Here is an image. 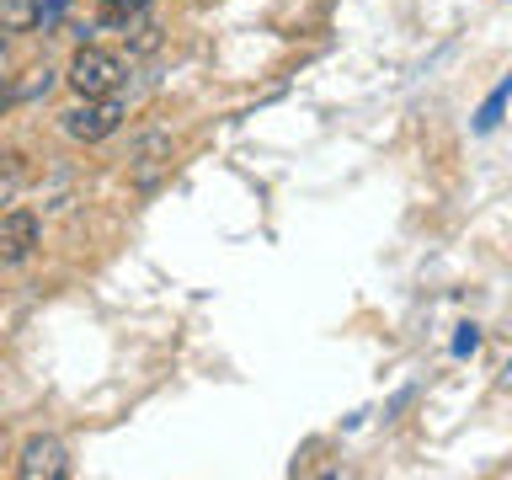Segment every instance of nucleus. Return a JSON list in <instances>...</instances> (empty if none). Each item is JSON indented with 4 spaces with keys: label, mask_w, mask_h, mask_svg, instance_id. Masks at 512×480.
Instances as JSON below:
<instances>
[{
    "label": "nucleus",
    "mask_w": 512,
    "mask_h": 480,
    "mask_svg": "<svg viewBox=\"0 0 512 480\" xmlns=\"http://www.w3.org/2000/svg\"><path fill=\"white\" fill-rule=\"evenodd\" d=\"M70 86L80 96H118L123 86V59L107 54V48H80L70 59Z\"/></svg>",
    "instance_id": "nucleus-1"
},
{
    "label": "nucleus",
    "mask_w": 512,
    "mask_h": 480,
    "mask_svg": "<svg viewBox=\"0 0 512 480\" xmlns=\"http://www.w3.org/2000/svg\"><path fill=\"white\" fill-rule=\"evenodd\" d=\"M123 123V102L118 96H86L80 107L64 112V134L80 139V144H96V139H107L112 128Z\"/></svg>",
    "instance_id": "nucleus-2"
},
{
    "label": "nucleus",
    "mask_w": 512,
    "mask_h": 480,
    "mask_svg": "<svg viewBox=\"0 0 512 480\" xmlns=\"http://www.w3.org/2000/svg\"><path fill=\"white\" fill-rule=\"evenodd\" d=\"M16 475L27 480H64L70 475V448H64L59 438H27L22 443V459H16Z\"/></svg>",
    "instance_id": "nucleus-3"
},
{
    "label": "nucleus",
    "mask_w": 512,
    "mask_h": 480,
    "mask_svg": "<svg viewBox=\"0 0 512 480\" xmlns=\"http://www.w3.org/2000/svg\"><path fill=\"white\" fill-rule=\"evenodd\" d=\"M32 251H38V214H27V208L0 214V267L27 262Z\"/></svg>",
    "instance_id": "nucleus-4"
},
{
    "label": "nucleus",
    "mask_w": 512,
    "mask_h": 480,
    "mask_svg": "<svg viewBox=\"0 0 512 480\" xmlns=\"http://www.w3.org/2000/svg\"><path fill=\"white\" fill-rule=\"evenodd\" d=\"M43 22V0H0V27L6 32H27Z\"/></svg>",
    "instance_id": "nucleus-5"
},
{
    "label": "nucleus",
    "mask_w": 512,
    "mask_h": 480,
    "mask_svg": "<svg viewBox=\"0 0 512 480\" xmlns=\"http://www.w3.org/2000/svg\"><path fill=\"white\" fill-rule=\"evenodd\" d=\"M507 96H512V80H502L491 96H486V107L475 112V134H491L496 123H502V112H507Z\"/></svg>",
    "instance_id": "nucleus-6"
},
{
    "label": "nucleus",
    "mask_w": 512,
    "mask_h": 480,
    "mask_svg": "<svg viewBox=\"0 0 512 480\" xmlns=\"http://www.w3.org/2000/svg\"><path fill=\"white\" fill-rule=\"evenodd\" d=\"M22 192V160L16 155H0V203H11Z\"/></svg>",
    "instance_id": "nucleus-7"
},
{
    "label": "nucleus",
    "mask_w": 512,
    "mask_h": 480,
    "mask_svg": "<svg viewBox=\"0 0 512 480\" xmlns=\"http://www.w3.org/2000/svg\"><path fill=\"white\" fill-rule=\"evenodd\" d=\"M48 91H54V75H48V70H32V80H27L16 96H48Z\"/></svg>",
    "instance_id": "nucleus-8"
},
{
    "label": "nucleus",
    "mask_w": 512,
    "mask_h": 480,
    "mask_svg": "<svg viewBox=\"0 0 512 480\" xmlns=\"http://www.w3.org/2000/svg\"><path fill=\"white\" fill-rule=\"evenodd\" d=\"M475 347H480V331H475V326H459V336H454V352L464 358V352H475Z\"/></svg>",
    "instance_id": "nucleus-9"
},
{
    "label": "nucleus",
    "mask_w": 512,
    "mask_h": 480,
    "mask_svg": "<svg viewBox=\"0 0 512 480\" xmlns=\"http://www.w3.org/2000/svg\"><path fill=\"white\" fill-rule=\"evenodd\" d=\"M11 102V86H6V80H0V107H6Z\"/></svg>",
    "instance_id": "nucleus-10"
},
{
    "label": "nucleus",
    "mask_w": 512,
    "mask_h": 480,
    "mask_svg": "<svg viewBox=\"0 0 512 480\" xmlns=\"http://www.w3.org/2000/svg\"><path fill=\"white\" fill-rule=\"evenodd\" d=\"M502 384H507V390H512V363H507V374H502Z\"/></svg>",
    "instance_id": "nucleus-11"
}]
</instances>
